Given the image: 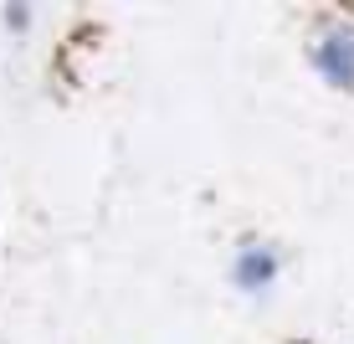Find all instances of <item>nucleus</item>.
<instances>
[{
    "mask_svg": "<svg viewBox=\"0 0 354 344\" xmlns=\"http://www.w3.org/2000/svg\"><path fill=\"white\" fill-rule=\"evenodd\" d=\"M313 67L328 88H354V26L324 31V42L313 46Z\"/></svg>",
    "mask_w": 354,
    "mask_h": 344,
    "instance_id": "f257e3e1",
    "label": "nucleus"
},
{
    "mask_svg": "<svg viewBox=\"0 0 354 344\" xmlns=\"http://www.w3.org/2000/svg\"><path fill=\"white\" fill-rule=\"evenodd\" d=\"M277 273H283L277 252H272V247H257V242H252V247H241V252H236V262H231V282H236L241 293H252V298L272 288Z\"/></svg>",
    "mask_w": 354,
    "mask_h": 344,
    "instance_id": "f03ea898",
    "label": "nucleus"
},
{
    "mask_svg": "<svg viewBox=\"0 0 354 344\" xmlns=\"http://www.w3.org/2000/svg\"><path fill=\"white\" fill-rule=\"evenodd\" d=\"M0 16H6V26H10V31H26L31 10H26V6H6V10H0Z\"/></svg>",
    "mask_w": 354,
    "mask_h": 344,
    "instance_id": "7ed1b4c3",
    "label": "nucleus"
}]
</instances>
